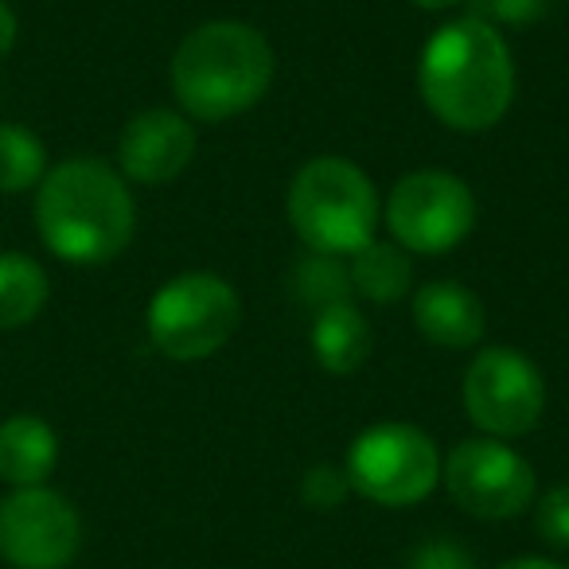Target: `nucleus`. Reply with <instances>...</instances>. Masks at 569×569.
<instances>
[{"label": "nucleus", "mask_w": 569, "mask_h": 569, "mask_svg": "<svg viewBox=\"0 0 569 569\" xmlns=\"http://www.w3.org/2000/svg\"><path fill=\"white\" fill-rule=\"evenodd\" d=\"M348 491H351L348 472L336 465H312L301 480V499L312 511H336L348 499Z\"/></svg>", "instance_id": "19"}, {"label": "nucleus", "mask_w": 569, "mask_h": 569, "mask_svg": "<svg viewBox=\"0 0 569 569\" xmlns=\"http://www.w3.org/2000/svg\"><path fill=\"white\" fill-rule=\"evenodd\" d=\"M449 496L476 519H511L535 499V468L503 441L468 437L441 465Z\"/></svg>", "instance_id": "9"}, {"label": "nucleus", "mask_w": 569, "mask_h": 569, "mask_svg": "<svg viewBox=\"0 0 569 569\" xmlns=\"http://www.w3.org/2000/svg\"><path fill=\"white\" fill-rule=\"evenodd\" d=\"M293 289H297V297H301L305 305H312V309L320 312V309H332V305H348L351 273L340 266V258L312 250L309 258L297 266Z\"/></svg>", "instance_id": "18"}, {"label": "nucleus", "mask_w": 569, "mask_h": 569, "mask_svg": "<svg viewBox=\"0 0 569 569\" xmlns=\"http://www.w3.org/2000/svg\"><path fill=\"white\" fill-rule=\"evenodd\" d=\"M465 410L488 437L530 433L546 410L542 375L511 348L480 351L465 375Z\"/></svg>", "instance_id": "8"}, {"label": "nucleus", "mask_w": 569, "mask_h": 569, "mask_svg": "<svg viewBox=\"0 0 569 569\" xmlns=\"http://www.w3.org/2000/svg\"><path fill=\"white\" fill-rule=\"evenodd\" d=\"M59 460V437L36 413L0 421V480L12 488H40Z\"/></svg>", "instance_id": "13"}, {"label": "nucleus", "mask_w": 569, "mask_h": 569, "mask_svg": "<svg viewBox=\"0 0 569 569\" xmlns=\"http://www.w3.org/2000/svg\"><path fill=\"white\" fill-rule=\"evenodd\" d=\"M410 569H472V558H468L457 542L433 538V542H426V546H418V550H413Z\"/></svg>", "instance_id": "22"}, {"label": "nucleus", "mask_w": 569, "mask_h": 569, "mask_svg": "<svg viewBox=\"0 0 569 569\" xmlns=\"http://www.w3.org/2000/svg\"><path fill=\"white\" fill-rule=\"evenodd\" d=\"M36 227L48 250L74 266H102L129 246L133 196L106 160L74 157L51 168L36 191Z\"/></svg>", "instance_id": "2"}, {"label": "nucleus", "mask_w": 569, "mask_h": 569, "mask_svg": "<svg viewBox=\"0 0 569 569\" xmlns=\"http://www.w3.org/2000/svg\"><path fill=\"white\" fill-rule=\"evenodd\" d=\"M387 227L410 253H445L476 227V196L460 176L413 172L395 183L387 199Z\"/></svg>", "instance_id": "7"}, {"label": "nucleus", "mask_w": 569, "mask_h": 569, "mask_svg": "<svg viewBox=\"0 0 569 569\" xmlns=\"http://www.w3.org/2000/svg\"><path fill=\"white\" fill-rule=\"evenodd\" d=\"M499 569H566V566L546 561V558H519V561H511V566H499Z\"/></svg>", "instance_id": "24"}, {"label": "nucleus", "mask_w": 569, "mask_h": 569, "mask_svg": "<svg viewBox=\"0 0 569 569\" xmlns=\"http://www.w3.org/2000/svg\"><path fill=\"white\" fill-rule=\"evenodd\" d=\"M371 325L356 305H332L312 320V356L328 375H351L371 356Z\"/></svg>", "instance_id": "14"}, {"label": "nucleus", "mask_w": 569, "mask_h": 569, "mask_svg": "<svg viewBox=\"0 0 569 569\" xmlns=\"http://www.w3.org/2000/svg\"><path fill=\"white\" fill-rule=\"evenodd\" d=\"M289 222L317 253L351 258L375 242L379 191L343 157H317L289 183Z\"/></svg>", "instance_id": "4"}, {"label": "nucleus", "mask_w": 569, "mask_h": 569, "mask_svg": "<svg viewBox=\"0 0 569 569\" xmlns=\"http://www.w3.org/2000/svg\"><path fill=\"white\" fill-rule=\"evenodd\" d=\"M82 546V519L51 488H17L0 499V558L17 569H63Z\"/></svg>", "instance_id": "10"}, {"label": "nucleus", "mask_w": 569, "mask_h": 569, "mask_svg": "<svg viewBox=\"0 0 569 569\" xmlns=\"http://www.w3.org/2000/svg\"><path fill=\"white\" fill-rule=\"evenodd\" d=\"M413 4H421V9H429V12H441V9H452V4H460V0H413Z\"/></svg>", "instance_id": "25"}, {"label": "nucleus", "mask_w": 569, "mask_h": 569, "mask_svg": "<svg viewBox=\"0 0 569 569\" xmlns=\"http://www.w3.org/2000/svg\"><path fill=\"white\" fill-rule=\"evenodd\" d=\"M48 305V273L24 253H0V328H24Z\"/></svg>", "instance_id": "16"}, {"label": "nucleus", "mask_w": 569, "mask_h": 569, "mask_svg": "<svg viewBox=\"0 0 569 569\" xmlns=\"http://www.w3.org/2000/svg\"><path fill=\"white\" fill-rule=\"evenodd\" d=\"M242 301L222 277L180 273L152 297L149 340L157 351L180 363H196L222 348L234 336Z\"/></svg>", "instance_id": "5"}, {"label": "nucleus", "mask_w": 569, "mask_h": 569, "mask_svg": "<svg viewBox=\"0 0 569 569\" xmlns=\"http://www.w3.org/2000/svg\"><path fill=\"white\" fill-rule=\"evenodd\" d=\"M43 176H48V149H43V141L32 129L4 121L0 126V191L17 196V191L40 188Z\"/></svg>", "instance_id": "17"}, {"label": "nucleus", "mask_w": 569, "mask_h": 569, "mask_svg": "<svg viewBox=\"0 0 569 569\" xmlns=\"http://www.w3.org/2000/svg\"><path fill=\"white\" fill-rule=\"evenodd\" d=\"M196 129L176 110H144L126 126L118 141L121 172L137 183H168L196 157Z\"/></svg>", "instance_id": "11"}, {"label": "nucleus", "mask_w": 569, "mask_h": 569, "mask_svg": "<svg viewBox=\"0 0 569 569\" xmlns=\"http://www.w3.org/2000/svg\"><path fill=\"white\" fill-rule=\"evenodd\" d=\"M273 82L269 40L238 20H211L176 48L172 90L199 121H227L266 98Z\"/></svg>", "instance_id": "3"}, {"label": "nucleus", "mask_w": 569, "mask_h": 569, "mask_svg": "<svg viewBox=\"0 0 569 569\" xmlns=\"http://www.w3.org/2000/svg\"><path fill=\"white\" fill-rule=\"evenodd\" d=\"M476 20L483 24H535L538 17H546L550 0H472Z\"/></svg>", "instance_id": "20"}, {"label": "nucleus", "mask_w": 569, "mask_h": 569, "mask_svg": "<svg viewBox=\"0 0 569 569\" xmlns=\"http://www.w3.org/2000/svg\"><path fill=\"white\" fill-rule=\"evenodd\" d=\"M17 32H20V24H17V12L0 0V59L9 56L12 51V43H17Z\"/></svg>", "instance_id": "23"}, {"label": "nucleus", "mask_w": 569, "mask_h": 569, "mask_svg": "<svg viewBox=\"0 0 569 569\" xmlns=\"http://www.w3.org/2000/svg\"><path fill=\"white\" fill-rule=\"evenodd\" d=\"M351 289L363 293L375 305H390L402 301L413 284V266L410 253L402 246L390 242H367L363 250L351 253Z\"/></svg>", "instance_id": "15"}, {"label": "nucleus", "mask_w": 569, "mask_h": 569, "mask_svg": "<svg viewBox=\"0 0 569 569\" xmlns=\"http://www.w3.org/2000/svg\"><path fill=\"white\" fill-rule=\"evenodd\" d=\"M413 325L437 348H472L483 336V305L460 281H429L413 297Z\"/></svg>", "instance_id": "12"}, {"label": "nucleus", "mask_w": 569, "mask_h": 569, "mask_svg": "<svg viewBox=\"0 0 569 569\" xmlns=\"http://www.w3.org/2000/svg\"><path fill=\"white\" fill-rule=\"evenodd\" d=\"M418 87L426 106L460 133L491 129L515 98V59L507 40L476 17L452 20L421 51Z\"/></svg>", "instance_id": "1"}, {"label": "nucleus", "mask_w": 569, "mask_h": 569, "mask_svg": "<svg viewBox=\"0 0 569 569\" xmlns=\"http://www.w3.org/2000/svg\"><path fill=\"white\" fill-rule=\"evenodd\" d=\"M348 480L359 496L382 507H410L441 480V452L418 426L387 421L356 437L348 449Z\"/></svg>", "instance_id": "6"}, {"label": "nucleus", "mask_w": 569, "mask_h": 569, "mask_svg": "<svg viewBox=\"0 0 569 569\" xmlns=\"http://www.w3.org/2000/svg\"><path fill=\"white\" fill-rule=\"evenodd\" d=\"M535 527L546 542L561 546L569 550V488H550L538 503V515H535Z\"/></svg>", "instance_id": "21"}]
</instances>
